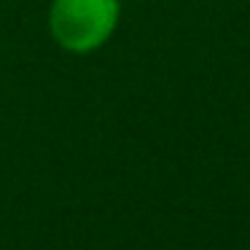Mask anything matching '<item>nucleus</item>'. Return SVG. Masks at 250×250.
Returning <instances> with one entry per match:
<instances>
[{"mask_svg":"<svg viewBox=\"0 0 250 250\" xmlns=\"http://www.w3.org/2000/svg\"><path fill=\"white\" fill-rule=\"evenodd\" d=\"M119 14V0H54L49 14L51 35L65 51L89 54L113 35Z\"/></svg>","mask_w":250,"mask_h":250,"instance_id":"nucleus-1","label":"nucleus"}]
</instances>
